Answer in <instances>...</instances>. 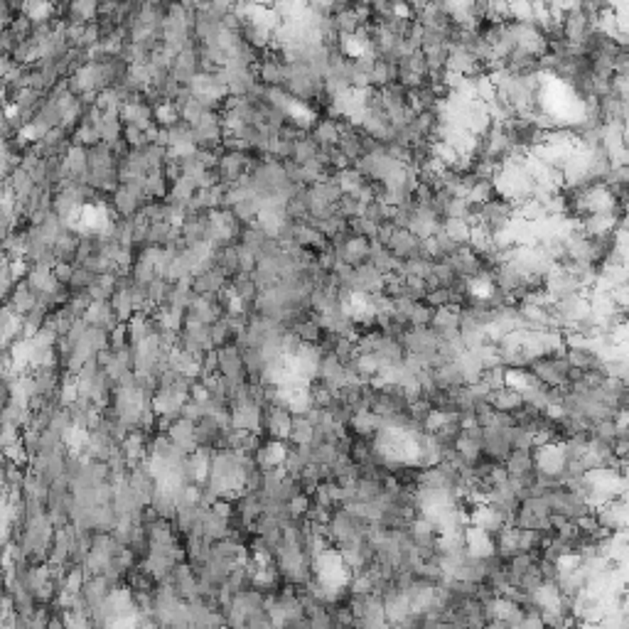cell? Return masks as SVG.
<instances>
[{
  "label": "cell",
  "instance_id": "cell-1",
  "mask_svg": "<svg viewBox=\"0 0 629 629\" xmlns=\"http://www.w3.org/2000/svg\"><path fill=\"white\" fill-rule=\"evenodd\" d=\"M288 450H290V443L288 440H268L263 443L261 448L256 450V462L261 469H278V467H285V460H288Z\"/></svg>",
  "mask_w": 629,
  "mask_h": 629
},
{
  "label": "cell",
  "instance_id": "cell-2",
  "mask_svg": "<svg viewBox=\"0 0 629 629\" xmlns=\"http://www.w3.org/2000/svg\"><path fill=\"white\" fill-rule=\"evenodd\" d=\"M258 79L268 89H278L281 84H285V64H281L273 55H266L258 62Z\"/></svg>",
  "mask_w": 629,
  "mask_h": 629
},
{
  "label": "cell",
  "instance_id": "cell-3",
  "mask_svg": "<svg viewBox=\"0 0 629 629\" xmlns=\"http://www.w3.org/2000/svg\"><path fill=\"white\" fill-rule=\"evenodd\" d=\"M339 138H342V131H339L337 118H323L318 126L312 128V141L318 143L320 148H337Z\"/></svg>",
  "mask_w": 629,
  "mask_h": 629
},
{
  "label": "cell",
  "instance_id": "cell-4",
  "mask_svg": "<svg viewBox=\"0 0 629 629\" xmlns=\"http://www.w3.org/2000/svg\"><path fill=\"white\" fill-rule=\"evenodd\" d=\"M526 403H523V396L516 391V388H502V391H497L492 396V408L499 413H516L518 408H523Z\"/></svg>",
  "mask_w": 629,
  "mask_h": 629
},
{
  "label": "cell",
  "instance_id": "cell-5",
  "mask_svg": "<svg viewBox=\"0 0 629 629\" xmlns=\"http://www.w3.org/2000/svg\"><path fill=\"white\" fill-rule=\"evenodd\" d=\"M312 440H315V425L307 420V416H292V430L288 443L302 448V445H312Z\"/></svg>",
  "mask_w": 629,
  "mask_h": 629
},
{
  "label": "cell",
  "instance_id": "cell-6",
  "mask_svg": "<svg viewBox=\"0 0 629 629\" xmlns=\"http://www.w3.org/2000/svg\"><path fill=\"white\" fill-rule=\"evenodd\" d=\"M111 307L116 312L118 323H128V320L136 315V305H133V297H131V288H118L111 297Z\"/></svg>",
  "mask_w": 629,
  "mask_h": 629
},
{
  "label": "cell",
  "instance_id": "cell-7",
  "mask_svg": "<svg viewBox=\"0 0 629 629\" xmlns=\"http://www.w3.org/2000/svg\"><path fill=\"white\" fill-rule=\"evenodd\" d=\"M443 232L448 234L450 239H453L458 246H467L469 243V224L465 222V219H445L443 222Z\"/></svg>",
  "mask_w": 629,
  "mask_h": 629
},
{
  "label": "cell",
  "instance_id": "cell-8",
  "mask_svg": "<svg viewBox=\"0 0 629 629\" xmlns=\"http://www.w3.org/2000/svg\"><path fill=\"white\" fill-rule=\"evenodd\" d=\"M170 182L165 180V175L162 172H150L146 180V197L153 202L162 199V197H170Z\"/></svg>",
  "mask_w": 629,
  "mask_h": 629
},
{
  "label": "cell",
  "instance_id": "cell-9",
  "mask_svg": "<svg viewBox=\"0 0 629 629\" xmlns=\"http://www.w3.org/2000/svg\"><path fill=\"white\" fill-rule=\"evenodd\" d=\"M320 153V146L312 138H300V141L295 143V155H292V160L297 162V165H305V162L315 160Z\"/></svg>",
  "mask_w": 629,
  "mask_h": 629
},
{
  "label": "cell",
  "instance_id": "cell-10",
  "mask_svg": "<svg viewBox=\"0 0 629 629\" xmlns=\"http://www.w3.org/2000/svg\"><path fill=\"white\" fill-rule=\"evenodd\" d=\"M310 629H334V617L330 607H320L310 614Z\"/></svg>",
  "mask_w": 629,
  "mask_h": 629
},
{
  "label": "cell",
  "instance_id": "cell-11",
  "mask_svg": "<svg viewBox=\"0 0 629 629\" xmlns=\"http://www.w3.org/2000/svg\"><path fill=\"white\" fill-rule=\"evenodd\" d=\"M74 271H76V263H69V261H57L55 268H52V273H55V278L59 281V285H64V288L71 285Z\"/></svg>",
  "mask_w": 629,
  "mask_h": 629
}]
</instances>
